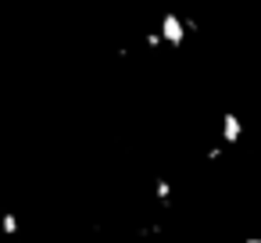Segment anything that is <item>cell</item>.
<instances>
[{"instance_id": "2", "label": "cell", "mask_w": 261, "mask_h": 243, "mask_svg": "<svg viewBox=\"0 0 261 243\" xmlns=\"http://www.w3.org/2000/svg\"><path fill=\"white\" fill-rule=\"evenodd\" d=\"M240 136H243V122H240V115H225L222 118V140L225 143H240Z\"/></svg>"}, {"instance_id": "4", "label": "cell", "mask_w": 261, "mask_h": 243, "mask_svg": "<svg viewBox=\"0 0 261 243\" xmlns=\"http://www.w3.org/2000/svg\"><path fill=\"white\" fill-rule=\"evenodd\" d=\"M168 197H172V186L161 179V182H158V200H168Z\"/></svg>"}, {"instance_id": "1", "label": "cell", "mask_w": 261, "mask_h": 243, "mask_svg": "<svg viewBox=\"0 0 261 243\" xmlns=\"http://www.w3.org/2000/svg\"><path fill=\"white\" fill-rule=\"evenodd\" d=\"M161 36H165L168 47H182V43H186V22H182L175 11H168V15L161 18Z\"/></svg>"}, {"instance_id": "5", "label": "cell", "mask_w": 261, "mask_h": 243, "mask_svg": "<svg viewBox=\"0 0 261 243\" xmlns=\"http://www.w3.org/2000/svg\"><path fill=\"white\" fill-rule=\"evenodd\" d=\"M247 243H261V239H247Z\"/></svg>"}, {"instance_id": "3", "label": "cell", "mask_w": 261, "mask_h": 243, "mask_svg": "<svg viewBox=\"0 0 261 243\" xmlns=\"http://www.w3.org/2000/svg\"><path fill=\"white\" fill-rule=\"evenodd\" d=\"M0 229H4L8 236H15V232H18V218H15V214H4V218H0Z\"/></svg>"}]
</instances>
